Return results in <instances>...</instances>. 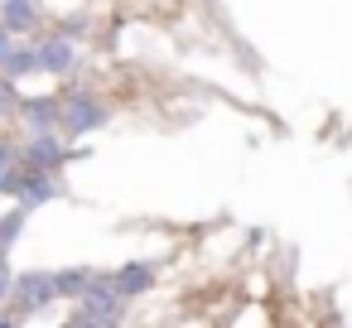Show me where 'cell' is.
Instances as JSON below:
<instances>
[{
  "label": "cell",
  "mask_w": 352,
  "mask_h": 328,
  "mask_svg": "<svg viewBox=\"0 0 352 328\" xmlns=\"http://www.w3.org/2000/svg\"><path fill=\"white\" fill-rule=\"evenodd\" d=\"M145 285H150V270H145V265H131V270H121V280H116L121 294H135V289H145Z\"/></svg>",
  "instance_id": "6"
},
{
  "label": "cell",
  "mask_w": 352,
  "mask_h": 328,
  "mask_svg": "<svg viewBox=\"0 0 352 328\" xmlns=\"http://www.w3.org/2000/svg\"><path fill=\"white\" fill-rule=\"evenodd\" d=\"M121 304H116V289H87L82 294V309H78V323H107L116 318Z\"/></svg>",
  "instance_id": "1"
},
{
  "label": "cell",
  "mask_w": 352,
  "mask_h": 328,
  "mask_svg": "<svg viewBox=\"0 0 352 328\" xmlns=\"http://www.w3.org/2000/svg\"><path fill=\"white\" fill-rule=\"evenodd\" d=\"M107 121V111L97 107V102H68V111H63V126L68 131H92V126H102Z\"/></svg>",
  "instance_id": "2"
},
{
  "label": "cell",
  "mask_w": 352,
  "mask_h": 328,
  "mask_svg": "<svg viewBox=\"0 0 352 328\" xmlns=\"http://www.w3.org/2000/svg\"><path fill=\"white\" fill-rule=\"evenodd\" d=\"M15 294H20V309H39V304L54 299V280H49V275H25Z\"/></svg>",
  "instance_id": "3"
},
{
  "label": "cell",
  "mask_w": 352,
  "mask_h": 328,
  "mask_svg": "<svg viewBox=\"0 0 352 328\" xmlns=\"http://www.w3.org/2000/svg\"><path fill=\"white\" fill-rule=\"evenodd\" d=\"M73 63V49L63 44V39H54V44H44L39 49V68H49V73H63Z\"/></svg>",
  "instance_id": "4"
},
{
  "label": "cell",
  "mask_w": 352,
  "mask_h": 328,
  "mask_svg": "<svg viewBox=\"0 0 352 328\" xmlns=\"http://www.w3.org/2000/svg\"><path fill=\"white\" fill-rule=\"evenodd\" d=\"M6 25H10V30L34 25V6H30V0H10V6H6Z\"/></svg>",
  "instance_id": "5"
},
{
  "label": "cell",
  "mask_w": 352,
  "mask_h": 328,
  "mask_svg": "<svg viewBox=\"0 0 352 328\" xmlns=\"http://www.w3.org/2000/svg\"><path fill=\"white\" fill-rule=\"evenodd\" d=\"M34 160H39V164H54V160H58V145H54L49 135H44V140H34Z\"/></svg>",
  "instance_id": "7"
},
{
  "label": "cell",
  "mask_w": 352,
  "mask_h": 328,
  "mask_svg": "<svg viewBox=\"0 0 352 328\" xmlns=\"http://www.w3.org/2000/svg\"><path fill=\"white\" fill-rule=\"evenodd\" d=\"M6 58H10V44H6V39H0V63H6Z\"/></svg>",
  "instance_id": "8"
}]
</instances>
